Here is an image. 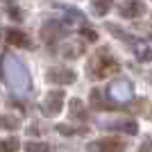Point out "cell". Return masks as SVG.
<instances>
[{
  "label": "cell",
  "mask_w": 152,
  "mask_h": 152,
  "mask_svg": "<svg viewBox=\"0 0 152 152\" xmlns=\"http://www.w3.org/2000/svg\"><path fill=\"white\" fill-rule=\"evenodd\" d=\"M118 70H121L118 61H116L114 57L104 55V52L93 55V57L89 59V64H86V73L91 75V80H104V77L116 75Z\"/></svg>",
  "instance_id": "1"
},
{
  "label": "cell",
  "mask_w": 152,
  "mask_h": 152,
  "mask_svg": "<svg viewBox=\"0 0 152 152\" xmlns=\"http://www.w3.org/2000/svg\"><path fill=\"white\" fill-rule=\"evenodd\" d=\"M20 148L18 139H5V141H0V152H16Z\"/></svg>",
  "instance_id": "8"
},
{
  "label": "cell",
  "mask_w": 152,
  "mask_h": 152,
  "mask_svg": "<svg viewBox=\"0 0 152 152\" xmlns=\"http://www.w3.org/2000/svg\"><path fill=\"white\" fill-rule=\"evenodd\" d=\"M0 125H5V127H12V129H14V127H18L20 123L16 121V118H0Z\"/></svg>",
  "instance_id": "11"
},
{
  "label": "cell",
  "mask_w": 152,
  "mask_h": 152,
  "mask_svg": "<svg viewBox=\"0 0 152 152\" xmlns=\"http://www.w3.org/2000/svg\"><path fill=\"white\" fill-rule=\"evenodd\" d=\"M25 152H55L50 145H45V143H37V141H30L25 145Z\"/></svg>",
  "instance_id": "9"
},
{
  "label": "cell",
  "mask_w": 152,
  "mask_h": 152,
  "mask_svg": "<svg viewBox=\"0 0 152 152\" xmlns=\"http://www.w3.org/2000/svg\"><path fill=\"white\" fill-rule=\"evenodd\" d=\"M98 148H100V152H125V143L121 139H116V136L98 141Z\"/></svg>",
  "instance_id": "5"
},
{
  "label": "cell",
  "mask_w": 152,
  "mask_h": 152,
  "mask_svg": "<svg viewBox=\"0 0 152 152\" xmlns=\"http://www.w3.org/2000/svg\"><path fill=\"white\" fill-rule=\"evenodd\" d=\"M7 41L12 45H16V48H27L30 45V37L20 30H9L7 32Z\"/></svg>",
  "instance_id": "6"
},
{
  "label": "cell",
  "mask_w": 152,
  "mask_h": 152,
  "mask_svg": "<svg viewBox=\"0 0 152 152\" xmlns=\"http://www.w3.org/2000/svg\"><path fill=\"white\" fill-rule=\"evenodd\" d=\"M91 104H93L95 109H114L116 107L114 102L102 100V93H100V91H93V93H91Z\"/></svg>",
  "instance_id": "7"
},
{
  "label": "cell",
  "mask_w": 152,
  "mask_h": 152,
  "mask_svg": "<svg viewBox=\"0 0 152 152\" xmlns=\"http://www.w3.org/2000/svg\"><path fill=\"white\" fill-rule=\"evenodd\" d=\"M48 80L57 82V84H70L75 80V73L68 70V68H50L48 70Z\"/></svg>",
  "instance_id": "3"
},
{
  "label": "cell",
  "mask_w": 152,
  "mask_h": 152,
  "mask_svg": "<svg viewBox=\"0 0 152 152\" xmlns=\"http://www.w3.org/2000/svg\"><path fill=\"white\" fill-rule=\"evenodd\" d=\"M150 148H152V143H145V145L141 148V150H139V152H152V150H150Z\"/></svg>",
  "instance_id": "13"
},
{
  "label": "cell",
  "mask_w": 152,
  "mask_h": 152,
  "mask_svg": "<svg viewBox=\"0 0 152 152\" xmlns=\"http://www.w3.org/2000/svg\"><path fill=\"white\" fill-rule=\"evenodd\" d=\"M109 2H111V0H95V12H98V14H104L109 9Z\"/></svg>",
  "instance_id": "10"
},
{
  "label": "cell",
  "mask_w": 152,
  "mask_h": 152,
  "mask_svg": "<svg viewBox=\"0 0 152 152\" xmlns=\"http://www.w3.org/2000/svg\"><path fill=\"white\" fill-rule=\"evenodd\" d=\"M143 12H145V7L141 2H136V0H127V2L121 5V16H125V18H136Z\"/></svg>",
  "instance_id": "4"
},
{
  "label": "cell",
  "mask_w": 152,
  "mask_h": 152,
  "mask_svg": "<svg viewBox=\"0 0 152 152\" xmlns=\"http://www.w3.org/2000/svg\"><path fill=\"white\" fill-rule=\"evenodd\" d=\"M61 107H64V93L61 91H50L48 98H45V102H43V109L50 116H55V114L61 111Z\"/></svg>",
  "instance_id": "2"
},
{
  "label": "cell",
  "mask_w": 152,
  "mask_h": 152,
  "mask_svg": "<svg viewBox=\"0 0 152 152\" xmlns=\"http://www.w3.org/2000/svg\"><path fill=\"white\" fill-rule=\"evenodd\" d=\"M89 152H100V148H98V143H91V145H89Z\"/></svg>",
  "instance_id": "12"
}]
</instances>
